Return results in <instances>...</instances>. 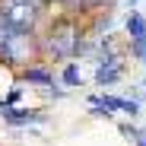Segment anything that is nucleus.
Instances as JSON below:
<instances>
[{"instance_id":"9","label":"nucleus","mask_w":146,"mask_h":146,"mask_svg":"<svg viewBox=\"0 0 146 146\" xmlns=\"http://www.w3.org/2000/svg\"><path fill=\"white\" fill-rule=\"evenodd\" d=\"M64 83H67V86H76V83H80V67H76V64H70V67L64 70Z\"/></svg>"},{"instance_id":"10","label":"nucleus","mask_w":146,"mask_h":146,"mask_svg":"<svg viewBox=\"0 0 146 146\" xmlns=\"http://www.w3.org/2000/svg\"><path fill=\"white\" fill-rule=\"evenodd\" d=\"M133 54H137V57L146 64V41H143V44H133Z\"/></svg>"},{"instance_id":"7","label":"nucleus","mask_w":146,"mask_h":146,"mask_svg":"<svg viewBox=\"0 0 146 146\" xmlns=\"http://www.w3.org/2000/svg\"><path fill=\"white\" fill-rule=\"evenodd\" d=\"M3 117L13 124H29V121H41L38 111H22V108H3Z\"/></svg>"},{"instance_id":"8","label":"nucleus","mask_w":146,"mask_h":146,"mask_svg":"<svg viewBox=\"0 0 146 146\" xmlns=\"http://www.w3.org/2000/svg\"><path fill=\"white\" fill-rule=\"evenodd\" d=\"M26 83H35V86H51L54 83V76L48 70H41V67H29L26 70Z\"/></svg>"},{"instance_id":"5","label":"nucleus","mask_w":146,"mask_h":146,"mask_svg":"<svg viewBox=\"0 0 146 146\" xmlns=\"http://www.w3.org/2000/svg\"><path fill=\"white\" fill-rule=\"evenodd\" d=\"M117 76H121V60H117L114 54L102 57V64H99V73H95V80H99V86H111V83H114Z\"/></svg>"},{"instance_id":"1","label":"nucleus","mask_w":146,"mask_h":146,"mask_svg":"<svg viewBox=\"0 0 146 146\" xmlns=\"http://www.w3.org/2000/svg\"><path fill=\"white\" fill-rule=\"evenodd\" d=\"M32 48H35L32 32L19 29V26H13V22H7L0 16V57L10 60V64H22V60H29Z\"/></svg>"},{"instance_id":"2","label":"nucleus","mask_w":146,"mask_h":146,"mask_svg":"<svg viewBox=\"0 0 146 146\" xmlns=\"http://www.w3.org/2000/svg\"><path fill=\"white\" fill-rule=\"evenodd\" d=\"M80 41H83L80 26L70 16H60L51 26V32H48V51H51L54 57H73L80 51Z\"/></svg>"},{"instance_id":"3","label":"nucleus","mask_w":146,"mask_h":146,"mask_svg":"<svg viewBox=\"0 0 146 146\" xmlns=\"http://www.w3.org/2000/svg\"><path fill=\"white\" fill-rule=\"evenodd\" d=\"M0 16H3L7 22H13V26L32 32L38 16H41V10L32 3V0H0Z\"/></svg>"},{"instance_id":"11","label":"nucleus","mask_w":146,"mask_h":146,"mask_svg":"<svg viewBox=\"0 0 146 146\" xmlns=\"http://www.w3.org/2000/svg\"><path fill=\"white\" fill-rule=\"evenodd\" d=\"M32 3H35V7H38V10H44V7H48V3H51V0H32Z\"/></svg>"},{"instance_id":"4","label":"nucleus","mask_w":146,"mask_h":146,"mask_svg":"<svg viewBox=\"0 0 146 146\" xmlns=\"http://www.w3.org/2000/svg\"><path fill=\"white\" fill-rule=\"evenodd\" d=\"M92 108H105V111H127V114H137L140 105L133 99H117V95H95L92 99Z\"/></svg>"},{"instance_id":"6","label":"nucleus","mask_w":146,"mask_h":146,"mask_svg":"<svg viewBox=\"0 0 146 146\" xmlns=\"http://www.w3.org/2000/svg\"><path fill=\"white\" fill-rule=\"evenodd\" d=\"M124 29H127V35H130L133 44H143L146 41V16L143 13H130L127 22H124Z\"/></svg>"}]
</instances>
